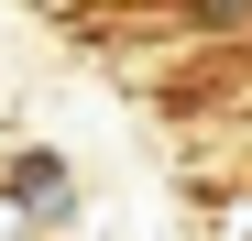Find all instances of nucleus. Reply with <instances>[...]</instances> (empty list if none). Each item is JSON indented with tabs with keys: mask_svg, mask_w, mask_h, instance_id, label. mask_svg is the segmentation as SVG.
<instances>
[{
	"mask_svg": "<svg viewBox=\"0 0 252 241\" xmlns=\"http://www.w3.org/2000/svg\"><path fill=\"white\" fill-rule=\"evenodd\" d=\"M77 209H88V186H77V165L55 143H11L0 153V219L11 230H66Z\"/></svg>",
	"mask_w": 252,
	"mask_h": 241,
	"instance_id": "f257e3e1",
	"label": "nucleus"
}]
</instances>
